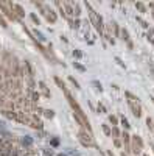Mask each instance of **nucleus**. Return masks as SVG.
I'll return each mask as SVG.
<instances>
[]
</instances>
